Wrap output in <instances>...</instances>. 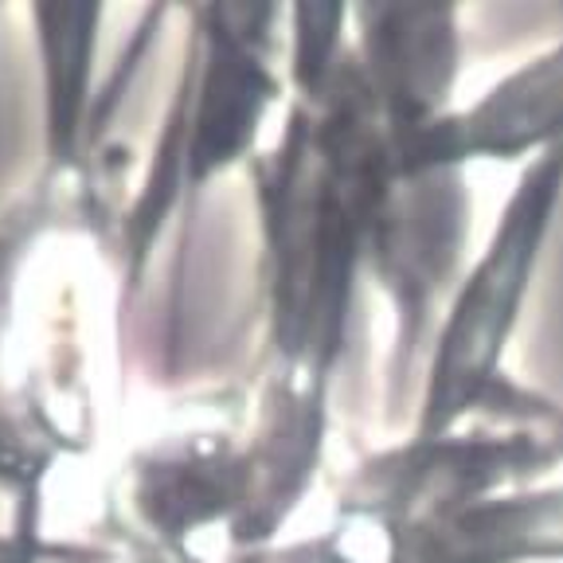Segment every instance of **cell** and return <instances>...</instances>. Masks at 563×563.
Returning <instances> with one entry per match:
<instances>
[{"label":"cell","instance_id":"6da1fadb","mask_svg":"<svg viewBox=\"0 0 563 563\" xmlns=\"http://www.w3.org/2000/svg\"><path fill=\"white\" fill-rule=\"evenodd\" d=\"M278 4H192L185 67L137 200L122 220V294L137 298L153 246L173 216L196 220L211 180L251 161L271 106L282 98L274 40Z\"/></svg>","mask_w":563,"mask_h":563},{"label":"cell","instance_id":"7a4b0ae2","mask_svg":"<svg viewBox=\"0 0 563 563\" xmlns=\"http://www.w3.org/2000/svg\"><path fill=\"white\" fill-rule=\"evenodd\" d=\"M563 208V145L520 165L474 266L457 278L422 361L411 439L462 431L505 384V352L532 298L540 258Z\"/></svg>","mask_w":563,"mask_h":563},{"label":"cell","instance_id":"3957f363","mask_svg":"<svg viewBox=\"0 0 563 563\" xmlns=\"http://www.w3.org/2000/svg\"><path fill=\"white\" fill-rule=\"evenodd\" d=\"M474 192L462 168H422L407 173L396 165L368 235V278L387 298L396 317L391 336V399L399 404L404 384L427 361L439 317L462 274Z\"/></svg>","mask_w":563,"mask_h":563},{"label":"cell","instance_id":"277c9868","mask_svg":"<svg viewBox=\"0 0 563 563\" xmlns=\"http://www.w3.org/2000/svg\"><path fill=\"white\" fill-rule=\"evenodd\" d=\"M349 44L391 145L454 110L466 52L457 4H349Z\"/></svg>","mask_w":563,"mask_h":563},{"label":"cell","instance_id":"5b68a950","mask_svg":"<svg viewBox=\"0 0 563 563\" xmlns=\"http://www.w3.org/2000/svg\"><path fill=\"white\" fill-rule=\"evenodd\" d=\"M130 512L141 540L173 555H196L211 528L235 537L255 501L246 439L231 431H185L130 457Z\"/></svg>","mask_w":563,"mask_h":563},{"label":"cell","instance_id":"8992f818","mask_svg":"<svg viewBox=\"0 0 563 563\" xmlns=\"http://www.w3.org/2000/svg\"><path fill=\"white\" fill-rule=\"evenodd\" d=\"M555 145H563V40L391 150L407 173H466L470 165H528Z\"/></svg>","mask_w":563,"mask_h":563},{"label":"cell","instance_id":"52a82bcc","mask_svg":"<svg viewBox=\"0 0 563 563\" xmlns=\"http://www.w3.org/2000/svg\"><path fill=\"white\" fill-rule=\"evenodd\" d=\"M106 4H32L35 52L44 67L47 180L75 173L95 102V55Z\"/></svg>","mask_w":563,"mask_h":563},{"label":"cell","instance_id":"ba28073f","mask_svg":"<svg viewBox=\"0 0 563 563\" xmlns=\"http://www.w3.org/2000/svg\"><path fill=\"white\" fill-rule=\"evenodd\" d=\"M294 102H313L349 59V4H286Z\"/></svg>","mask_w":563,"mask_h":563},{"label":"cell","instance_id":"9c48e42d","mask_svg":"<svg viewBox=\"0 0 563 563\" xmlns=\"http://www.w3.org/2000/svg\"><path fill=\"white\" fill-rule=\"evenodd\" d=\"M44 497L12 501V528L0 540V563H44Z\"/></svg>","mask_w":563,"mask_h":563},{"label":"cell","instance_id":"30bf717a","mask_svg":"<svg viewBox=\"0 0 563 563\" xmlns=\"http://www.w3.org/2000/svg\"><path fill=\"white\" fill-rule=\"evenodd\" d=\"M133 555H137V563H203L200 555H173V552H161V548H153L150 540H133Z\"/></svg>","mask_w":563,"mask_h":563}]
</instances>
